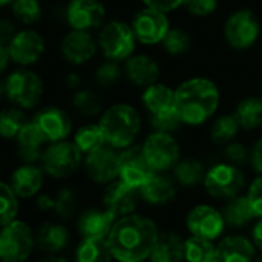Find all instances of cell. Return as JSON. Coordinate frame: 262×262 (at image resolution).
Segmentation results:
<instances>
[{
  "label": "cell",
  "mask_w": 262,
  "mask_h": 262,
  "mask_svg": "<svg viewBox=\"0 0 262 262\" xmlns=\"http://www.w3.org/2000/svg\"><path fill=\"white\" fill-rule=\"evenodd\" d=\"M158 237L159 233L153 221L144 216L126 214L114 222L106 242L117 260L142 262L150 257Z\"/></svg>",
  "instance_id": "6da1fadb"
},
{
  "label": "cell",
  "mask_w": 262,
  "mask_h": 262,
  "mask_svg": "<svg viewBox=\"0 0 262 262\" xmlns=\"http://www.w3.org/2000/svg\"><path fill=\"white\" fill-rule=\"evenodd\" d=\"M174 106L185 125H202L219 106V90L208 79H188L176 88Z\"/></svg>",
  "instance_id": "7a4b0ae2"
},
{
  "label": "cell",
  "mask_w": 262,
  "mask_h": 262,
  "mask_svg": "<svg viewBox=\"0 0 262 262\" xmlns=\"http://www.w3.org/2000/svg\"><path fill=\"white\" fill-rule=\"evenodd\" d=\"M106 145L123 150L135 144L141 131V116L135 106L128 103H116L110 106L99 122Z\"/></svg>",
  "instance_id": "3957f363"
},
{
  "label": "cell",
  "mask_w": 262,
  "mask_h": 262,
  "mask_svg": "<svg viewBox=\"0 0 262 262\" xmlns=\"http://www.w3.org/2000/svg\"><path fill=\"white\" fill-rule=\"evenodd\" d=\"M136 36L131 25L122 20H113L102 27L97 45L108 60L122 62L133 56L136 48Z\"/></svg>",
  "instance_id": "277c9868"
},
{
  "label": "cell",
  "mask_w": 262,
  "mask_h": 262,
  "mask_svg": "<svg viewBox=\"0 0 262 262\" xmlns=\"http://www.w3.org/2000/svg\"><path fill=\"white\" fill-rule=\"evenodd\" d=\"M5 83L7 97L14 106H19L22 110L34 108L43 96L42 77L27 67H20L19 70L13 71L7 77Z\"/></svg>",
  "instance_id": "5b68a950"
},
{
  "label": "cell",
  "mask_w": 262,
  "mask_h": 262,
  "mask_svg": "<svg viewBox=\"0 0 262 262\" xmlns=\"http://www.w3.org/2000/svg\"><path fill=\"white\" fill-rule=\"evenodd\" d=\"M82 156L83 153L77 148L74 142H53L43 150L40 159L42 170L51 178H68L80 167Z\"/></svg>",
  "instance_id": "8992f818"
},
{
  "label": "cell",
  "mask_w": 262,
  "mask_h": 262,
  "mask_svg": "<svg viewBox=\"0 0 262 262\" xmlns=\"http://www.w3.org/2000/svg\"><path fill=\"white\" fill-rule=\"evenodd\" d=\"M33 234L22 221H13L0 231V259L4 262H24L33 250Z\"/></svg>",
  "instance_id": "52a82bcc"
},
{
  "label": "cell",
  "mask_w": 262,
  "mask_h": 262,
  "mask_svg": "<svg viewBox=\"0 0 262 262\" xmlns=\"http://www.w3.org/2000/svg\"><path fill=\"white\" fill-rule=\"evenodd\" d=\"M142 151L147 162L156 173L174 168L181 158L178 141L170 133H161V131H155L145 139Z\"/></svg>",
  "instance_id": "ba28073f"
},
{
  "label": "cell",
  "mask_w": 262,
  "mask_h": 262,
  "mask_svg": "<svg viewBox=\"0 0 262 262\" xmlns=\"http://www.w3.org/2000/svg\"><path fill=\"white\" fill-rule=\"evenodd\" d=\"M260 34L257 17L250 10L234 11L224 25V37L233 50H247L253 47Z\"/></svg>",
  "instance_id": "9c48e42d"
},
{
  "label": "cell",
  "mask_w": 262,
  "mask_h": 262,
  "mask_svg": "<svg viewBox=\"0 0 262 262\" xmlns=\"http://www.w3.org/2000/svg\"><path fill=\"white\" fill-rule=\"evenodd\" d=\"M245 179L237 165L233 164H216L207 173L204 185L213 198L231 199L239 194L244 188Z\"/></svg>",
  "instance_id": "30bf717a"
},
{
  "label": "cell",
  "mask_w": 262,
  "mask_h": 262,
  "mask_svg": "<svg viewBox=\"0 0 262 262\" xmlns=\"http://www.w3.org/2000/svg\"><path fill=\"white\" fill-rule=\"evenodd\" d=\"M131 28L136 36V40L144 45H158L162 43L164 37L170 30V20L167 13L145 7L131 22Z\"/></svg>",
  "instance_id": "8fae6325"
},
{
  "label": "cell",
  "mask_w": 262,
  "mask_h": 262,
  "mask_svg": "<svg viewBox=\"0 0 262 262\" xmlns=\"http://www.w3.org/2000/svg\"><path fill=\"white\" fill-rule=\"evenodd\" d=\"M155 173L144 156L142 147L131 145L119 153V179L125 184L139 190Z\"/></svg>",
  "instance_id": "7c38bea8"
},
{
  "label": "cell",
  "mask_w": 262,
  "mask_h": 262,
  "mask_svg": "<svg viewBox=\"0 0 262 262\" xmlns=\"http://www.w3.org/2000/svg\"><path fill=\"white\" fill-rule=\"evenodd\" d=\"M106 16L100 0H71L67 7L65 17L71 30L91 31L99 28Z\"/></svg>",
  "instance_id": "4fadbf2b"
},
{
  "label": "cell",
  "mask_w": 262,
  "mask_h": 262,
  "mask_svg": "<svg viewBox=\"0 0 262 262\" xmlns=\"http://www.w3.org/2000/svg\"><path fill=\"white\" fill-rule=\"evenodd\" d=\"M48 144L67 141L73 129L70 114L59 106H45L39 110L33 119Z\"/></svg>",
  "instance_id": "5bb4252c"
},
{
  "label": "cell",
  "mask_w": 262,
  "mask_h": 262,
  "mask_svg": "<svg viewBox=\"0 0 262 262\" xmlns=\"http://www.w3.org/2000/svg\"><path fill=\"white\" fill-rule=\"evenodd\" d=\"M11 62L20 67H30L39 62L45 53V40L34 30H22L8 45Z\"/></svg>",
  "instance_id": "9a60e30c"
},
{
  "label": "cell",
  "mask_w": 262,
  "mask_h": 262,
  "mask_svg": "<svg viewBox=\"0 0 262 262\" xmlns=\"http://www.w3.org/2000/svg\"><path fill=\"white\" fill-rule=\"evenodd\" d=\"M85 170L97 184H108L119 178V153L105 145L85 158Z\"/></svg>",
  "instance_id": "2e32d148"
},
{
  "label": "cell",
  "mask_w": 262,
  "mask_h": 262,
  "mask_svg": "<svg viewBox=\"0 0 262 262\" xmlns=\"http://www.w3.org/2000/svg\"><path fill=\"white\" fill-rule=\"evenodd\" d=\"M224 216L210 205H198L187 216V227L194 236L216 239L224 231Z\"/></svg>",
  "instance_id": "e0dca14e"
},
{
  "label": "cell",
  "mask_w": 262,
  "mask_h": 262,
  "mask_svg": "<svg viewBox=\"0 0 262 262\" xmlns=\"http://www.w3.org/2000/svg\"><path fill=\"white\" fill-rule=\"evenodd\" d=\"M97 47L99 45L93 39L90 31L71 30L63 37L60 43V51L67 62L73 65H83L94 57Z\"/></svg>",
  "instance_id": "ac0fdd59"
},
{
  "label": "cell",
  "mask_w": 262,
  "mask_h": 262,
  "mask_svg": "<svg viewBox=\"0 0 262 262\" xmlns=\"http://www.w3.org/2000/svg\"><path fill=\"white\" fill-rule=\"evenodd\" d=\"M103 204L105 208L110 210L116 217L131 214L138 205V188L125 184L120 179L111 182L105 190Z\"/></svg>",
  "instance_id": "d6986e66"
},
{
  "label": "cell",
  "mask_w": 262,
  "mask_h": 262,
  "mask_svg": "<svg viewBox=\"0 0 262 262\" xmlns=\"http://www.w3.org/2000/svg\"><path fill=\"white\" fill-rule=\"evenodd\" d=\"M125 76L133 85L147 88L158 82L161 70L156 60L151 59L150 56L133 54L125 62Z\"/></svg>",
  "instance_id": "ffe728a7"
},
{
  "label": "cell",
  "mask_w": 262,
  "mask_h": 262,
  "mask_svg": "<svg viewBox=\"0 0 262 262\" xmlns=\"http://www.w3.org/2000/svg\"><path fill=\"white\" fill-rule=\"evenodd\" d=\"M17 144V155L25 164H36L42 159L43 155V144H47L43 135L37 125L30 120L16 138Z\"/></svg>",
  "instance_id": "44dd1931"
},
{
  "label": "cell",
  "mask_w": 262,
  "mask_h": 262,
  "mask_svg": "<svg viewBox=\"0 0 262 262\" xmlns=\"http://www.w3.org/2000/svg\"><path fill=\"white\" fill-rule=\"evenodd\" d=\"M254 254L253 244L242 236H228L214 250L213 262H251Z\"/></svg>",
  "instance_id": "7402d4cb"
},
{
  "label": "cell",
  "mask_w": 262,
  "mask_h": 262,
  "mask_svg": "<svg viewBox=\"0 0 262 262\" xmlns=\"http://www.w3.org/2000/svg\"><path fill=\"white\" fill-rule=\"evenodd\" d=\"M43 184V170L34 164H24L11 176V187L19 198H33Z\"/></svg>",
  "instance_id": "603a6c76"
},
{
  "label": "cell",
  "mask_w": 262,
  "mask_h": 262,
  "mask_svg": "<svg viewBox=\"0 0 262 262\" xmlns=\"http://www.w3.org/2000/svg\"><path fill=\"white\" fill-rule=\"evenodd\" d=\"M116 222V216L110 210L91 208L82 213L79 230L85 237H106Z\"/></svg>",
  "instance_id": "cb8c5ba5"
},
{
  "label": "cell",
  "mask_w": 262,
  "mask_h": 262,
  "mask_svg": "<svg viewBox=\"0 0 262 262\" xmlns=\"http://www.w3.org/2000/svg\"><path fill=\"white\" fill-rule=\"evenodd\" d=\"M141 196L153 205H164L167 202H170L174 194H176V188L173 181L165 176V174H159L155 173L141 188Z\"/></svg>",
  "instance_id": "d4e9b609"
},
{
  "label": "cell",
  "mask_w": 262,
  "mask_h": 262,
  "mask_svg": "<svg viewBox=\"0 0 262 262\" xmlns=\"http://www.w3.org/2000/svg\"><path fill=\"white\" fill-rule=\"evenodd\" d=\"M185 257V241L174 233H164L158 237L150 254L151 262H181Z\"/></svg>",
  "instance_id": "484cf974"
},
{
  "label": "cell",
  "mask_w": 262,
  "mask_h": 262,
  "mask_svg": "<svg viewBox=\"0 0 262 262\" xmlns=\"http://www.w3.org/2000/svg\"><path fill=\"white\" fill-rule=\"evenodd\" d=\"M142 103L151 113H161L174 108V91L164 83H153L142 93Z\"/></svg>",
  "instance_id": "4316f807"
},
{
  "label": "cell",
  "mask_w": 262,
  "mask_h": 262,
  "mask_svg": "<svg viewBox=\"0 0 262 262\" xmlns=\"http://www.w3.org/2000/svg\"><path fill=\"white\" fill-rule=\"evenodd\" d=\"M234 116L244 129H257L262 126V97L251 96L242 99L234 111Z\"/></svg>",
  "instance_id": "83f0119b"
},
{
  "label": "cell",
  "mask_w": 262,
  "mask_h": 262,
  "mask_svg": "<svg viewBox=\"0 0 262 262\" xmlns=\"http://www.w3.org/2000/svg\"><path fill=\"white\" fill-rule=\"evenodd\" d=\"M111 256L105 237H85L76 250V262H110Z\"/></svg>",
  "instance_id": "f1b7e54d"
},
{
  "label": "cell",
  "mask_w": 262,
  "mask_h": 262,
  "mask_svg": "<svg viewBox=\"0 0 262 262\" xmlns=\"http://www.w3.org/2000/svg\"><path fill=\"white\" fill-rule=\"evenodd\" d=\"M70 239L68 230L60 225V224H53V222H47L40 227V230L37 231V244L42 250L54 253L62 250L67 242Z\"/></svg>",
  "instance_id": "f546056e"
},
{
  "label": "cell",
  "mask_w": 262,
  "mask_h": 262,
  "mask_svg": "<svg viewBox=\"0 0 262 262\" xmlns=\"http://www.w3.org/2000/svg\"><path fill=\"white\" fill-rule=\"evenodd\" d=\"M222 216L228 225L242 227L254 217V211L247 196H234L224 207Z\"/></svg>",
  "instance_id": "4dcf8cb0"
},
{
  "label": "cell",
  "mask_w": 262,
  "mask_h": 262,
  "mask_svg": "<svg viewBox=\"0 0 262 262\" xmlns=\"http://www.w3.org/2000/svg\"><path fill=\"white\" fill-rule=\"evenodd\" d=\"M28 117L19 106H11L0 111V138L2 139H14L19 136L22 128L28 123Z\"/></svg>",
  "instance_id": "1f68e13d"
},
{
  "label": "cell",
  "mask_w": 262,
  "mask_h": 262,
  "mask_svg": "<svg viewBox=\"0 0 262 262\" xmlns=\"http://www.w3.org/2000/svg\"><path fill=\"white\" fill-rule=\"evenodd\" d=\"M74 144L86 156V155L105 147L106 141H105L103 131L99 123H86L76 131Z\"/></svg>",
  "instance_id": "d6a6232c"
},
{
  "label": "cell",
  "mask_w": 262,
  "mask_h": 262,
  "mask_svg": "<svg viewBox=\"0 0 262 262\" xmlns=\"http://www.w3.org/2000/svg\"><path fill=\"white\" fill-rule=\"evenodd\" d=\"M205 168L201 161L188 158L182 159L174 165V178L184 187H194L205 179Z\"/></svg>",
  "instance_id": "836d02e7"
},
{
  "label": "cell",
  "mask_w": 262,
  "mask_h": 262,
  "mask_svg": "<svg viewBox=\"0 0 262 262\" xmlns=\"http://www.w3.org/2000/svg\"><path fill=\"white\" fill-rule=\"evenodd\" d=\"M239 128H241V125H239L234 114L219 116L213 122V126H211V131H210L211 141L214 144H219V145H227V144L233 142Z\"/></svg>",
  "instance_id": "e575fe53"
},
{
  "label": "cell",
  "mask_w": 262,
  "mask_h": 262,
  "mask_svg": "<svg viewBox=\"0 0 262 262\" xmlns=\"http://www.w3.org/2000/svg\"><path fill=\"white\" fill-rule=\"evenodd\" d=\"M216 247L210 239L191 236L185 241V257L188 262H213Z\"/></svg>",
  "instance_id": "d590c367"
},
{
  "label": "cell",
  "mask_w": 262,
  "mask_h": 262,
  "mask_svg": "<svg viewBox=\"0 0 262 262\" xmlns=\"http://www.w3.org/2000/svg\"><path fill=\"white\" fill-rule=\"evenodd\" d=\"M17 194L14 193L13 187L0 182V225H8L10 222L16 221L19 213V201Z\"/></svg>",
  "instance_id": "8d00e7d4"
},
{
  "label": "cell",
  "mask_w": 262,
  "mask_h": 262,
  "mask_svg": "<svg viewBox=\"0 0 262 262\" xmlns=\"http://www.w3.org/2000/svg\"><path fill=\"white\" fill-rule=\"evenodd\" d=\"M162 47L170 56H182L191 48V36L182 28H170L162 40Z\"/></svg>",
  "instance_id": "74e56055"
},
{
  "label": "cell",
  "mask_w": 262,
  "mask_h": 262,
  "mask_svg": "<svg viewBox=\"0 0 262 262\" xmlns=\"http://www.w3.org/2000/svg\"><path fill=\"white\" fill-rule=\"evenodd\" d=\"M73 106L82 116H96L102 110V102L100 97L93 90L79 88L73 96Z\"/></svg>",
  "instance_id": "f35d334b"
},
{
  "label": "cell",
  "mask_w": 262,
  "mask_h": 262,
  "mask_svg": "<svg viewBox=\"0 0 262 262\" xmlns=\"http://www.w3.org/2000/svg\"><path fill=\"white\" fill-rule=\"evenodd\" d=\"M11 8L14 17L24 25H33L42 17V7L39 0H14Z\"/></svg>",
  "instance_id": "ab89813d"
},
{
  "label": "cell",
  "mask_w": 262,
  "mask_h": 262,
  "mask_svg": "<svg viewBox=\"0 0 262 262\" xmlns=\"http://www.w3.org/2000/svg\"><path fill=\"white\" fill-rule=\"evenodd\" d=\"M151 126L155 131H161V133H173V131H176L182 122L176 106L171 108V110H165V111H161V113H155L151 114Z\"/></svg>",
  "instance_id": "60d3db41"
},
{
  "label": "cell",
  "mask_w": 262,
  "mask_h": 262,
  "mask_svg": "<svg viewBox=\"0 0 262 262\" xmlns=\"http://www.w3.org/2000/svg\"><path fill=\"white\" fill-rule=\"evenodd\" d=\"M120 77H122V70H120L119 63L114 60H108V59H106V62L99 65L94 73L96 83L103 88L114 86L120 80Z\"/></svg>",
  "instance_id": "b9f144b4"
},
{
  "label": "cell",
  "mask_w": 262,
  "mask_h": 262,
  "mask_svg": "<svg viewBox=\"0 0 262 262\" xmlns=\"http://www.w3.org/2000/svg\"><path fill=\"white\" fill-rule=\"evenodd\" d=\"M76 204H77L76 193L71 188L65 187L53 198V211L57 213L60 217L68 219L74 213Z\"/></svg>",
  "instance_id": "7bdbcfd3"
},
{
  "label": "cell",
  "mask_w": 262,
  "mask_h": 262,
  "mask_svg": "<svg viewBox=\"0 0 262 262\" xmlns=\"http://www.w3.org/2000/svg\"><path fill=\"white\" fill-rule=\"evenodd\" d=\"M184 7L194 17H207L217 8V0H184Z\"/></svg>",
  "instance_id": "ee69618b"
},
{
  "label": "cell",
  "mask_w": 262,
  "mask_h": 262,
  "mask_svg": "<svg viewBox=\"0 0 262 262\" xmlns=\"http://www.w3.org/2000/svg\"><path fill=\"white\" fill-rule=\"evenodd\" d=\"M247 198H248V201L251 204L254 216L262 217V174L251 182Z\"/></svg>",
  "instance_id": "f6af8a7d"
},
{
  "label": "cell",
  "mask_w": 262,
  "mask_h": 262,
  "mask_svg": "<svg viewBox=\"0 0 262 262\" xmlns=\"http://www.w3.org/2000/svg\"><path fill=\"white\" fill-rule=\"evenodd\" d=\"M224 153H225V158L233 165H242V164H245L250 159L248 150L242 144H239V142H230V144H227Z\"/></svg>",
  "instance_id": "bcb514c9"
},
{
  "label": "cell",
  "mask_w": 262,
  "mask_h": 262,
  "mask_svg": "<svg viewBox=\"0 0 262 262\" xmlns=\"http://www.w3.org/2000/svg\"><path fill=\"white\" fill-rule=\"evenodd\" d=\"M144 5L148 8H155L164 13H170L178 10L179 7L184 5V0H142Z\"/></svg>",
  "instance_id": "7dc6e473"
},
{
  "label": "cell",
  "mask_w": 262,
  "mask_h": 262,
  "mask_svg": "<svg viewBox=\"0 0 262 262\" xmlns=\"http://www.w3.org/2000/svg\"><path fill=\"white\" fill-rule=\"evenodd\" d=\"M19 31L16 30V25L8 19H0V43L8 47L11 40L16 37Z\"/></svg>",
  "instance_id": "c3c4849f"
},
{
  "label": "cell",
  "mask_w": 262,
  "mask_h": 262,
  "mask_svg": "<svg viewBox=\"0 0 262 262\" xmlns=\"http://www.w3.org/2000/svg\"><path fill=\"white\" fill-rule=\"evenodd\" d=\"M250 162L254 171L262 174V138L254 144V147L250 151Z\"/></svg>",
  "instance_id": "681fc988"
},
{
  "label": "cell",
  "mask_w": 262,
  "mask_h": 262,
  "mask_svg": "<svg viewBox=\"0 0 262 262\" xmlns=\"http://www.w3.org/2000/svg\"><path fill=\"white\" fill-rule=\"evenodd\" d=\"M10 62H11V57H10V53H8V47L0 43V74L7 71Z\"/></svg>",
  "instance_id": "f907efd6"
},
{
  "label": "cell",
  "mask_w": 262,
  "mask_h": 262,
  "mask_svg": "<svg viewBox=\"0 0 262 262\" xmlns=\"http://www.w3.org/2000/svg\"><path fill=\"white\" fill-rule=\"evenodd\" d=\"M65 83H67V86H68V88H71V90H79V88H80V85H82V80H80L79 74L71 73V74H68V76H67Z\"/></svg>",
  "instance_id": "816d5d0a"
},
{
  "label": "cell",
  "mask_w": 262,
  "mask_h": 262,
  "mask_svg": "<svg viewBox=\"0 0 262 262\" xmlns=\"http://www.w3.org/2000/svg\"><path fill=\"white\" fill-rule=\"evenodd\" d=\"M37 207L43 211H48V210H53V198L48 196V194H42L39 199H37Z\"/></svg>",
  "instance_id": "f5cc1de1"
},
{
  "label": "cell",
  "mask_w": 262,
  "mask_h": 262,
  "mask_svg": "<svg viewBox=\"0 0 262 262\" xmlns=\"http://www.w3.org/2000/svg\"><path fill=\"white\" fill-rule=\"evenodd\" d=\"M253 241H254V244L262 250V219L254 225V228H253Z\"/></svg>",
  "instance_id": "db71d44e"
},
{
  "label": "cell",
  "mask_w": 262,
  "mask_h": 262,
  "mask_svg": "<svg viewBox=\"0 0 262 262\" xmlns=\"http://www.w3.org/2000/svg\"><path fill=\"white\" fill-rule=\"evenodd\" d=\"M7 97V83L5 80H0V100Z\"/></svg>",
  "instance_id": "11a10c76"
},
{
  "label": "cell",
  "mask_w": 262,
  "mask_h": 262,
  "mask_svg": "<svg viewBox=\"0 0 262 262\" xmlns=\"http://www.w3.org/2000/svg\"><path fill=\"white\" fill-rule=\"evenodd\" d=\"M14 2V0H0V8H4L7 5H11Z\"/></svg>",
  "instance_id": "9f6ffc18"
},
{
  "label": "cell",
  "mask_w": 262,
  "mask_h": 262,
  "mask_svg": "<svg viewBox=\"0 0 262 262\" xmlns=\"http://www.w3.org/2000/svg\"><path fill=\"white\" fill-rule=\"evenodd\" d=\"M45 262H67V260L62 259V257H50V259H47Z\"/></svg>",
  "instance_id": "6f0895ef"
},
{
  "label": "cell",
  "mask_w": 262,
  "mask_h": 262,
  "mask_svg": "<svg viewBox=\"0 0 262 262\" xmlns=\"http://www.w3.org/2000/svg\"><path fill=\"white\" fill-rule=\"evenodd\" d=\"M257 262H262V257H260V259H259V260H257Z\"/></svg>",
  "instance_id": "680465c9"
},
{
  "label": "cell",
  "mask_w": 262,
  "mask_h": 262,
  "mask_svg": "<svg viewBox=\"0 0 262 262\" xmlns=\"http://www.w3.org/2000/svg\"><path fill=\"white\" fill-rule=\"evenodd\" d=\"M0 170H2V167H0Z\"/></svg>",
  "instance_id": "91938a15"
}]
</instances>
